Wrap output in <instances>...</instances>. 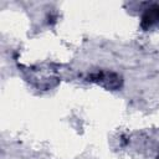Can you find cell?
Masks as SVG:
<instances>
[{"label":"cell","instance_id":"1","mask_svg":"<svg viewBox=\"0 0 159 159\" xmlns=\"http://www.w3.org/2000/svg\"><path fill=\"white\" fill-rule=\"evenodd\" d=\"M158 22H159V5H153L144 12L142 17V26L144 29H149L157 25Z\"/></svg>","mask_w":159,"mask_h":159}]
</instances>
